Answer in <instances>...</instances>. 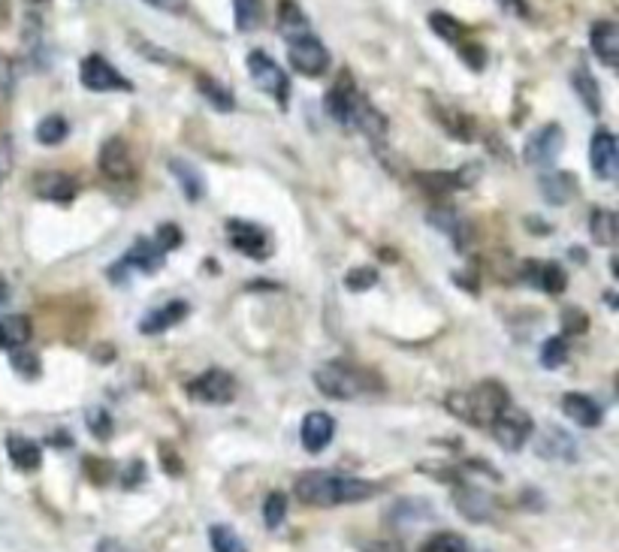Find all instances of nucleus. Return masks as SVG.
Instances as JSON below:
<instances>
[{
    "mask_svg": "<svg viewBox=\"0 0 619 552\" xmlns=\"http://www.w3.org/2000/svg\"><path fill=\"white\" fill-rule=\"evenodd\" d=\"M297 498L309 507H341L360 505V501L375 498L381 486L362 477L336 474V471H306L297 477Z\"/></svg>",
    "mask_w": 619,
    "mask_h": 552,
    "instance_id": "1",
    "label": "nucleus"
},
{
    "mask_svg": "<svg viewBox=\"0 0 619 552\" xmlns=\"http://www.w3.org/2000/svg\"><path fill=\"white\" fill-rule=\"evenodd\" d=\"M508 405H510L508 390L496 380H484V383H477L475 390H466V392H450L445 399V408L454 413L456 420L468 422V426H480V429H489V422H493Z\"/></svg>",
    "mask_w": 619,
    "mask_h": 552,
    "instance_id": "2",
    "label": "nucleus"
},
{
    "mask_svg": "<svg viewBox=\"0 0 619 552\" xmlns=\"http://www.w3.org/2000/svg\"><path fill=\"white\" fill-rule=\"evenodd\" d=\"M314 387H318L323 396H330L336 401H351V399H362V396L378 392L381 378L366 369L351 366V362L336 359V362H327V366L314 369Z\"/></svg>",
    "mask_w": 619,
    "mask_h": 552,
    "instance_id": "3",
    "label": "nucleus"
},
{
    "mask_svg": "<svg viewBox=\"0 0 619 552\" xmlns=\"http://www.w3.org/2000/svg\"><path fill=\"white\" fill-rule=\"evenodd\" d=\"M288 57H290V67L302 76L309 78H318L327 73L330 67V52L327 46L320 43L314 34H299L288 39Z\"/></svg>",
    "mask_w": 619,
    "mask_h": 552,
    "instance_id": "4",
    "label": "nucleus"
},
{
    "mask_svg": "<svg viewBox=\"0 0 619 552\" xmlns=\"http://www.w3.org/2000/svg\"><path fill=\"white\" fill-rule=\"evenodd\" d=\"M248 73H251L254 82H257L260 91H267L278 106H288V100H290V78L267 52H251L248 55Z\"/></svg>",
    "mask_w": 619,
    "mask_h": 552,
    "instance_id": "5",
    "label": "nucleus"
},
{
    "mask_svg": "<svg viewBox=\"0 0 619 552\" xmlns=\"http://www.w3.org/2000/svg\"><path fill=\"white\" fill-rule=\"evenodd\" d=\"M489 432H493V438L498 441V447H505L508 453H517L529 438H532L535 422L526 411L508 405L493 422H489Z\"/></svg>",
    "mask_w": 619,
    "mask_h": 552,
    "instance_id": "6",
    "label": "nucleus"
},
{
    "mask_svg": "<svg viewBox=\"0 0 619 552\" xmlns=\"http://www.w3.org/2000/svg\"><path fill=\"white\" fill-rule=\"evenodd\" d=\"M188 396L200 405H227L236 396V380L230 371L224 369H209L203 374H196L194 380H188Z\"/></svg>",
    "mask_w": 619,
    "mask_h": 552,
    "instance_id": "7",
    "label": "nucleus"
},
{
    "mask_svg": "<svg viewBox=\"0 0 619 552\" xmlns=\"http://www.w3.org/2000/svg\"><path fill=\"white\" fill-rule=\"evenodd\" d=\"M227 242L251 260L272 257V235L251 221H227Z\"/></svg>",
    "mask_w": 619,
    "mask_h": 552,
    "instance_id": "8",
    "label": "nucleus"
},
{
    "mask_svg": "<svg viewBox=\"0 0 619 552\" xmlns=\"http://www.w3.org/2000/svg\"><path fill=\"white\" fill-rule=\"evenodd\" d=\"M79 82H82L88 91L106 94V91H131V82L115 70V67L100 55H88L82 67H79Z\"/></svg>",
    "mask_w": 619,
    "mask_h": 552,
    "instance_id": "9",
    "label": "nucleus"
},
{
    "mask_svg": "<svg viewBox=\"0 0 619 552\" xmlns=\"http://www.w3.org/2000/svg\"><path fill=\"white\" fill-rule=\"evenodd\" d=\"M562 145H565V133L559 124H547L541 127V130H535L532 136H529V142L523 148V157L526 163L532 166H553L556 157L562 154Z\"/></svg>",
    "mask_w": 619,
    "mask_h": 552,
    "instance_id": "10",
    "label": "nucleus"
},
{
    "mask_svg": "<svg viewBox=\"0 0 619 552\" xmlns=\"http://www.w3.org/2000/svg\"><path fill=\"white\" fill-rule=\"evenodd\" d=\"M163 263H166V254L157 248L152 239H136L131 245V251L121 257V263H118L115 269H110V278H118L121 272H145V275H152L157 269H163Z\"/></svg>",
    "mask_w": 619,
    "mask_h": 552,
    "instance_id": "11",
    "label": "nucleus"
},
{
    "mask_svg": "<svg viewBox=\"0 0 619 552\" xmlns=\"http://www.w3.org/2000/svg\"><path fill=\"white\" fill-rule=\"evenodd\" d=\"M100 172L112 182H131L133 179V154L121 136H112L100 148Z\"/></svg>",
    "mask_w": 619,
    "mask_h": 552,
    "instance_id": "12",
    "label": "nucleus"
},
{
    "mask_svg": "<svg viewBox=\"0 0 619 552\" xmlns=\"http://www.w3.org/2000/svg\"><path fill=\"white\" fill-rule=\"evenodd\" d=\"M616 140L611 130H595L593 142H589V163H593V172L602 182H614L616 179Z\"/></svg>",
    "mask_w": 619,
    "mask_h": 552,
    "instance_id": "13",
    "label": "nucleus"
},
{
    "mask_svg": "<svg viewBox=\"0 0 619 552\" xmlns=\"http://www.w3.org/2000/svg\"><path fill=\"white\" fill-rule=\"evenodd\" d=\"M336 438V420L323 411H311L302 417L299 426V441L309 453H320L323 447H330V441Z\"/></svg>",
    "mask_w": 619,
    "mask_h": 552,
    "instance_id": "14",
    "label": "nucleus"
},
{
    "mask_svg": "<svg viewBox=\"0 0 619 552\" xmlns=\"http://www.w3.org/2000/svg\"><path fill=\"white\" fill-rule=\"evenodd\" d=\"M454 501H456V510L468 522H487L489 516H493V510H496L493 498H489L484 489L471 486V483H456Z\"/></svg>",
    "mask_w": 619,
    "mask_h": 552,
    "instance_id": "15",
    "label": "nucleus"
},
{
    "mask_svg": "<svg viewBox=\"0 0 619 552\" xmlns=\"http://www.w3.org/2000/svg\"><path fill=\"white\" fill-rule=\"evenodd\" d=\"M188 314H191L188 302H184V299H170V302H163L161 308H152L149 314H145L142 323H140V329H142V335H161L166 329H173L175 323H182Z\"/></svg>",
    "mask_w": 619,
    "mask_h": 552,
    "instance_id": "16",
    "label": "nucleus"
},
{
    "mask_svg": "<svg viewBox=\"0 0 619 552\" xmlns=\"http://www.w3.org/2000/svg\"><path fill=\"white\" fill-rule=\"evenodd\" d=\"M562 413L583 429L602 426V420H604L602 405H598L593 396H586V392H568V396H562Z\"/></svg>",
    "mask_w": 619,
    "mask_h": 552,
    "instance_id": "17",
    "label": "nucleus"
},
{
    "mask_svg": "<svg viewBox=\"0 0 619 552\" xmlns=\"http://www.w3.org/2000/svg\"><path fill=\"white\" fill-rule=\"evenodd\" d=\"M34 191H37L39 200L61 203L64 205V203H73L76 200L79 184H76L73 175H67V172H43V175H37Z\"/></svg>",
    "mask_w": 619,
    "mask_h": 552,
    "instance_id": "18",
    "label": "nucleus"
},
{
    "mask_svg": "<svg viewBox=\"0 0 619 552\" xmlns=\"http://www.w3.org/2000/svg\"><path fill=\"white\" fill-rule=\"evenodd\" d=\"M589 43H593V52L602 64H619V27L614 22H595L589 31Z\"/></svg>",
    "mask_w": 619,
    "mask_h": 552,
    "instance_id": "19",
    "label": "nucleus"
},
{
    "mask_svg": "<svg viewBox=\"0 0 619 552\" xmlns=\"http://www.w3.org/2000/svg\"><path fill=\"white\" fill-rule=\"evenodd\" d=\"M526 278L529 284H535L538 290L550 296L562 293L568 287V275L559 263H526Z\"/></svg>",
    "mask_w": 619,
    "mask_h": 552,
    "instance_id": "20",
    "label": "nucleus"
},
{
    "mask_svg": "<svg viewBox=\"0 0 619 552\" xmlns=\"http://www.w3.org/2000/svg\"><path fill=\"white\" fill-rule=\"evenodd\" d=\"M6 453H9V462H13L18 471H25V474H31V471L43 465V450H39V443L25 435H9Z\"/></svg>",
    "mask_w": 619,
    "mask_h": 552,
    "instance_id": "21",
    "label": "nucleus"
},
{
    "mask_svg": "<svg viewBox=\"0 0 619 552\" xmlns=\"http://www.w3.org/2000/svg\"><path fill=\"white\" fill-rule=\"evenodd\" d=\"M538 191H541V196L550 205H565L577 193V184H574V175L568 172H547L538 179Z\"/></svg>",
    "mask_w": 619,
    "mask_h": 552,
    "instance_id": "22",
    "label": "nucleus"
},
{
    "mask_svg": "<svg viewBox=\"0 0 619 552\" xmlns=\"http://www.w3.org/2000/svg\"><path fill=\"white\" fill-rule=\"evenodd\" d=\"M34 327L25 314H9V318H0V350H16L25 348L31 341Z\"/></svg>",
    "mask_w": 619,
    "mask_h": 552,
    "instance_id": "23",
    "label": "nucleus"
},
{
    "mask_svg": "<svg viewBox=\"0 0 619 552\" xmlns=\"http://www.w3.org/2000/svg\"><path fill=\"white\" fill-rule=\"evenodd\" d=\"M538 456H547V459H562V462H572L577 459V443L565 435V432L559 429H550L547 435L538 441Z\"/></svg>",
    "mask_w": 619,
    "mask_h": 552,
    "instance_id": "24",
    "label": "nucleus"
},
{
    "mask_svg": "<svg viewBox=\"0 0 619 552\" xmlns=\"http://www.w3.org/2000/svg\"><path fill=\"white\" fill-rule=\"evenodd\" d=\"M278 31L284 34V39L309 34V18L299 9L297 0H281L278 4Z\"/></svg>",
    "mask_w": 619,
    "mask_h": 552,
    "instance_id": "25",
    "label": "nucleus"
},
{
    "mask_svg": "<svg viewBox=\"0 0 619 552\" xmlns=\"http://www.w3.org/2000/svg\"><path fill=\"white\" fill-rule=\"evenodd\" d=\"M572 85H574L577 97H581V103L586 106V112H593V115L602 112V91H598V82L586 67H577L572 73Z\"/></svg>",
    "mask_w": 619,
    "mask_h": 552,
    "instance_id": "26",
    "label": "nucleus"
},
{
    "mask_svg": "<svg viewBox=\"0 0 619 552\" xmlns=\"http://www.w3.org/2000/svg\"><path fill=\"white\" fill-rule=\"evenodd\" d=\"M435 118H438V124L447 130V136H454V140H459V142H475V124H471L468 115H463L459 109L450 106V109H435Z\"/></svg>",
    "mask_w": 619,
    "mask_h": 552,
    "instance_id": "27",
    "label": "nucleus"
},
{
    "mask_svg": "<svg viewBox=\"0 0 619 552\" xmlns=\"http://www.w3.org/2000/svg\"><path fill=\"white\" fill-rule=\"evenodd\" d=\"M196 88H200V94H203L205 100H209L218 112H233V109H236V97H233L221 82H215V78L200 76V78H196Z\"/></svg>",
    "mask_w": 619,
    "mask_h": 552,
    "instance_id": "28",
    "label": "nucleus"
},
{
    "mask_svg": "<svg viewBox=\"0 0 619 552\" xmlns=\"http://www.w3.org/2000/svg\"><path fill=\"white\" fill-rule=\"evenodd\" d=\"M589 233L595 245H614L616 242V214L607 209H595L589 214Z\"/></svg>",
    "mask_w": 619,
    "mask_h": 552,
    "instance_id": "29",
    "label": "nucleus"
},
{
    "mask_svg": "<svg viewBox=\"0 0 619 552\" xmlns=\"http://www.w3.org/2000/svg\"><path fill=\"white\" fill-rule=\"evenodd\" d=\"M170 170H173L175 179H179V187L184 191V196H188V200H200L203 196V175L184 161H173Z\"/></svg>",
    "mask_w": 619,
    "mask_h": 552,
    "instance_id": "30",
    "label": "nucleus"
},
{
    "mask_svg": "<svg viewBox=\"0 0 619 552\" xmlns=\"http://www.w3.org/2000/svg\"><path fill=\"white\" fill-rule=\"evenodd\" d=\"M67 133H70V124H67V118L61 115H48L37 124V142L43 145H61L67 140Z\"/></svg>",
    "mask_w": 619,
    "mask_h": 552,
    "instance_id": "31",
    "label": "nucleus"
},
{
    "mask_svg": "<svg viewBox=\"0 0 619 552\" xmlns=\"http://www.w3.org/2000/svg\"><path fill=\"white\" fill-rule=\"evenodd\" d=\"M417 182L426 187L429 193H454L456 187H463V172H429V175H417Z\"/></svg>",
    "mask_w": 619,
    "mask_h": 552,
    "instance_id": "32",
    "label": "nucleus"
},
{
    "mask_svg": "<svg viewBox=\"0 0 619 552\" xmlns=\"http://www.w3.org/2000/svg\"><path fill=\"white\" fill-rule=\"evenodd\" d=\"M420 552H468V544L466 537L454 535V531H438V535H432Z\"/></svg>",
    "mask_w": 619,
    "mask_h": 552,
    "instance_id": "33",
    "label": "nucleus"
},
{
    "mask_svg": "<svg viewBox=\"0 0 619 552\" xmlns=\"http://www.w3.org/2000/svg\"><path fill=\"white\" fill-rule=\"evenodd\" d=\"M209 540L215 552H248L245 544L239 540V535L230 526H212L209 528Z\"/></svg>",
    "mask_w": 619,
    "mask_h": 552,
    "instance_id": "34",
    "label": "nucleus"
},
{
    "mask_svg": "<svg viewBox=\"0 0 619 552\" xmlns=\"http://www.w3.org/2000/svg\"><path fill=\"white\" fill-rule=\"evenodd\" d=\"M284 516H288V495L284 492H269L267 501H263V519H267V528H278Z\"/></svg>",
    "mask_w": 619,
    "mask_h": 552,
    "instance_id": "35",
    "label": "nucleus"
},
{
    "mask_svg": "<svg viewBox=\"0 0 619 552\" xmlns=\"http://www.w3.org/2000/svg\"><path fill=\"white\" fill-rule=\"evenodd\" d=\"M9 362H13V369H16V374H22V378H37L39 374V357L34 350H25V348H16V350H9Z\"/></svg>",
    "mask_w": 619,
    "mask_h": 552,
    "instance_id": "36",
    "label": "nucleus"
},
{
    "mask_svg": "<svg viewBox=\"0 0 619 552\" xmlns=\"http://www.w3.org/2000/svg\"><path fill=\"white\" fill-rule=\"evenodd\" d=\"M565 359H568V344H565V338H547L544 341V348H541V366L544 369H559V366H565Z\"/></svg>",
    "mask_w": 619,
    "mask_h": 552,
    "instance_id": "37",
    "label": "nucleus"
},
{
    "mask_svg": "<svg viewBox=\"0 0 619 552\" xmlns=\"http://www.w3.org/2000/svg\"><path fill=\"white\" fill-rule=\"evenodd\" d=\"M429 25H432V31H435L441 39H447V43H459V36H463V25H459L456 18H450L447 13H432Z\"/></svg>",
    "mask_w": 619,
    "mask_h": 552,
    "instance_id": "38",
    "label": "nucleus"
},
{
    "mask_svg": "<svg viewBox=\"0 0 619 552\" xmlns=\"http://www.w3.org/2000/svg\"><path fill=\"white\" fill-rule=\"evenodd\" d=\"M378 284V272L369 269V266H362V269H351L345 275V287L351 293H362V290H372Z\"/></svg>",
    "mask_w": 619,
    "mask_h": 552,
    "instance_id": "39",
    "label": "nucleus"
},
{
    "mask_svg": "<svg viewBox=\"0 0 619 552\" xmlns=\"http://www.w3.org/2000/svg\"><path fill=\"white\" fill-rule=\"evenodd\" d=\"M236 4V22L242 31H251L260 18V0H233Z\"/></svg>",
    "mask_w": 619,
    "mask_h": 552,
    "instance_id": "40",
    "label": "nucleus"
},
{
    "mask_svg": "<svg viewBox=\"0 0 619 552\" xmlns=\"http://www.w3.org/2000/svg\"><path fill=\"white\" fill-rule=\"evenodd\" d=\"M88 429L94 432V438L97 441H106L112 435V417L106 413L103 408H94V411H88Z\"/></svg>",
    "mask_w": 619,
    "mask_h": 552,
    "instance_id": "41",
    "label": "nucleus"
},
{
    "mask_svg": "<svg viewBox=\"0 0 619 552\" xmlns=\"http://www.w3.org/2000/svg\"><path fill=\"white\" fill-rule=\"evenodd\" d=\"M179 242H182V233H179V226H175V224L157 226V239H154V245H157V248H161L163 254H166V251H173V248H179Z\"/></svg>",
    "mask_w": 619,
    "mask_h": 552,
    "instance_id": "42",
    "label": "nucleus"
},
{
    "mask_svg": "<svg viewBox=\"0 0 619 552\" xmlns=\"http://www.w3.org/2000/svg\"><path fill=\"white\" fill-rule=\"evenodd\" d=\"M586 327H589V318L581 308H565L562 311V329L565 332H586Z\"/></svg>",
    "mask_w": 619,
    "mask_h": 552,
    "instance_id": "43",
    "label": "nucleus"
},
{
    "mask_svg": "<svg viewBox=\"0 0 619 552\" xmlns=\"http://www.w3.org/2000/svg\"><path fill=\"white\" fill-rule=\"evenodd\" d=\"M152 6H161V9H170V13H179L182 9V0H149Z\"/></svg>",
    "mask_w": 619,
    "mask_h": 552,
    "instance_id": "44",
    "label": "nucleus"
},
{
    "mask_svg": "<svg viewBox=\"0 0 619 552\" xmlns=\"http://www.w3.org/2000/svg\"><path fill=\"white\" fill-rule=\"evenodd\" d=\"M366 552H402L399 544H372Z\"/></svg>",
    "mask_w": 619,
    "mask_h": 552,
    "instance_id": "45",
    "label": "nucleus"
},
{
    "mask_svg": "<svg viewBox=\"0 0 619 552\" xmlns=\"http://www.w3.org/2000/svg\"><path fill=\"white\" fill-rule=\"evenodd\" d=\"M4 302H9V287H6L4 281H0V305H4Z\"/></svg>",
    "mask_w": 619,
    "mask_h": 552,
    "instance_id": "46",
    "label": "nucleus"
},
{
    "mask_svg": "<svg viewBox=\"0 0 619 552\" xmlns=\"http://www.w3.org/2000/svg\"><path fill=\"white\" fill-rule=\"evenodd\" d=\"M4 175H6V163L0 161V182H4Z\"/></svg>",
    "mask_w": 619,
    "mask_h": 552,
    "instance_id": "47",
    "label": "nucleus"
}]
</instances>
